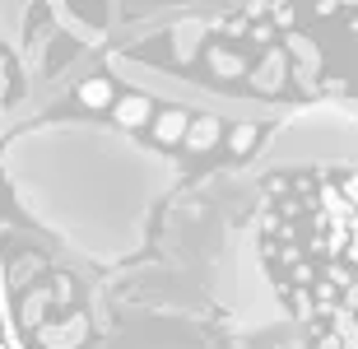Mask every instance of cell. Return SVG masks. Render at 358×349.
I'll list each match as a JSON object with an SVG mask.
<instances>
[{
  "mask_svg": "<svg viewBox=\"0 0 358 349\" xmlns=\"http://www.w3.org/2000/svg\"><path fill=\"white\" fill-rule=\"evenodd\" d=\"M252 247L298 349H358V229L312 224L261 191Z\"/></svg>",
  "mask_w": 358,
  "mask_h": 349,
  "instance_id": "2",
  "label": "cell"
},
{
  "mask_svg": "<svg viewBox=\"0 0 358 349\" xmlns=\"http://www.w3.org/2000/svg\"><path fill=\"white\" fill-rule=\"evenodd\" d=\"M0 173L42 229L98 266H117L140 252L154 205L173 187V163L163 154L84 121L19 131L0 159Z\"/></svg>",
  "mask_w": 358,
  "mask_h": 349,
  "instance_id": "1",
  "label": "cell"
},
{
  "mask_svg": "<svg viewBox=\"0 0 358 349\" xmlns=\"http://www.w3.org/2000/svg\"><path fill=\"white\" fill-rule=\"evenodd\" d=\"M0 38L19 42V0H0Z\"/></svg>",
  "mask_w": 358,
  "mask_h": 349,
  "instance_id": "3",
  "label": "cell"
}]
</instances>
